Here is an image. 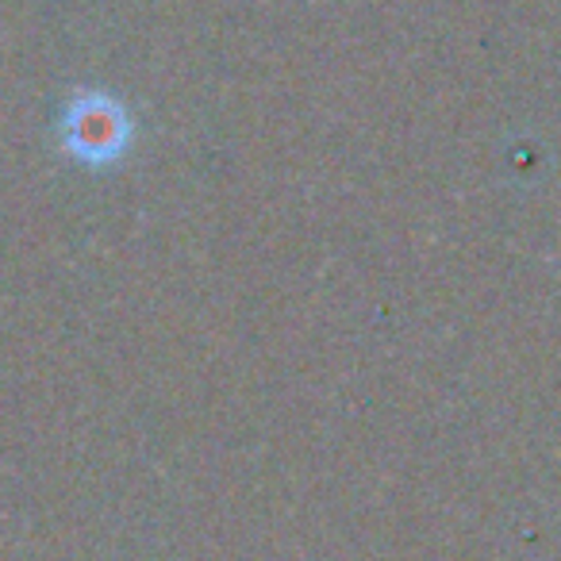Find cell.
Masks as SVG:
<instances>
[{
  "mask_svg": "<svg viewBox=\"0 0 561 561\" xmlns=\"http://www.w3.org/2000/svg\"><path fill=\"white\" fill-rule=\"evenodd\" d=\"M62 135L66 154H73L85 165H112L124 158L127 142H131V119H127L124 104L108 93H78L62 112Z\"/></svg>",
  "mask_w": 561,
  "mask_h": 561,
  "instance_id": "cell-1",
  "label": "cell"
}]
</instances>
